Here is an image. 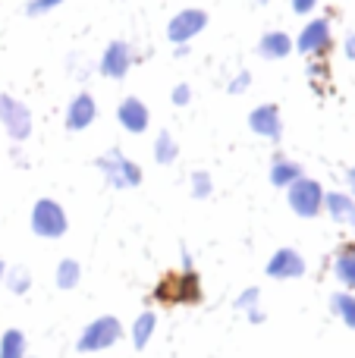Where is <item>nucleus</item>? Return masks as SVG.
Instances as JSON below:
<instances>
[{
	"label": "nucleus",
	"instance_id": "nucleus-1",
	"mask_svg": "<svg viewBox=\"0 0 355 358\" xmlns=\"http://www.w3.org/2000/svg\"><path fill=\"white\" fill-rule=\"evenodd\" d=\"M94 167L101 170V176H104V182L110 185V189H138L142 185V167H138L132 157H126L119 148H110L104 151V155L94 157Z\"/></svg>",
	"mask_w": 355,
	"mask_h": 358
},
{
	"label": "nucleus",
	"instance_id": "nucleus-30",
	"mask_svg": "<svg viewBox=\"0 0 355 358\" xmlns=\"http://www.w3.org/2000/svg\"><path fill=\"white\" fill-rule=\"evenodd\" d=\"M321 0H289V6H293L296 16H308V13H314V6H318Z\"/></svg>",
	"mask_w": 355,
	"mask_h": 358
},
{
	"label": "nucleus",
	"instance_id": "nucleus-19",
	"mask_svg": "<svg viewBox=\"0 0 355 358\" xmlns=\"http://www.w3.org/2000/svg\"><path fill=\"white\" fill-rule=\"evenodd\" d=\"M154 330H157V315H154V311H142V315L132 321V330H129L132 346L145 349L151 343V336H154Z\"/></svg>",
	"mask_w": 355,
	"mask_h": 358
},
{
	"label": "nucleus",
	"instance_id": "nucleus-25",
	"mask_svg": "<svg viewBox=\"0 0 355 358\" xmlns=\"http://www.w3.org/2000/svg\"><path fill=\"white\" fill-rule=\"evenodd\" d=\"M258 302H261V289L258 286H249V289H242L236 296V311H252V308H258Z\"/></svg>",
	"mask_w": 355,
	"mask_h": 358
},
{
	"label": "nucleus",
	"instance_id": "nucleus-35",
	"mask_svg": "<svg viewBox=\"0 0 355 358\" xmlns=\"http://www.w3.org/2000/svg\"><path fill=\"white\" fill-rule=\"evenodd\" d=\"M3 273H6V264L0 261V286H3Z\"/></svg>",
	"mask_w": 355,
	"mask_h": 358
},
{
	"label": "nucleus",
	"instance_id": "nucleus-24",
	"mask_svg": "<svg viewBox=\"0 0 355 358\" xmlns=\"http://www.w3.org/2000/svg\"><path fill=\"white\" fill-rule=\"evenodd\" d=\"M189 189H192V198H198V201L211 198V192H214L211 173H208V170H192V176H189Z\"/></svg>",
	"mask_w": 355,
	"mask_h": 358
},
{
	"label": "nucleus",
	"instance_id": "nucleus-13",
	"mask_svg": "<svg viewBox=\"0 0 355 358\" xmlns=\"http://www.w3.org/2000/svg\"><path fill=\"white\" fill-rule=\"evenodd\" d=\"M94 120H98V101H94V94L79 92L66 104V129L69 132H85Z\"/></svg>",
	"mask_w": 355,
	"mask_h": 358
},
{
	"label": "nucleus",
	"instance_id": "nucleus-18",
	"mask_svg": "<svg viewBox=\"0 0 355 358\" xmlns=\"http://www.w3.org/2000/svg\"><path fill=\"white\" fill-rule=\"evenodd\" d=\"M154 161L161 164V167H170V164L180 161V142L173 138V132L161 129L154 136Z\"/></svg>",
	"mask_w": 355,
	"mask_h": 358
},
{
	"label": "nucleus",
	"instance_id": "nucleus-17",
	"mask_svg": "<svg viewBox=\"0 0 355 358\" xmlns=\"http://www.w3.org/2000/svg\"><path fill=\"white\" fill-rule=\"evenodd\" d=\"M302 176H305V170H302V164L293 161V157L277 155L274 161H270V185H277V189H289V185Z\"/></svg>",
	"mask_w": 355,
	"mask_h": 358
},
{
	"label": "nucleus",
	"instance_id": "nucleus-21",
	"mask_svg": "<svg viewBox=\"0 0 355 358\" xmlns=\"http://www.w3.org/2000/svg\"><path fill=\"white\" fill-rule=\"evenodd\" d=\"M331 311L349 330H355V292H333L331 296Z\"/></svg>",
	"mask_w": 355,
	"mask_h": 358
},
{
	"label": "nucleus",
	"instance_id": "nucleus-23",
	"mask_svg": "<svg viewBox=\"0 0 355 358\" xmlns=\"http://www.w3.org/2000/svg\"><path fill=\"white\" fill-rule=\"evenodd\" d=\"M3 286L13 292V296H22V292H29V286H31V273H29V267H6V273H3Z\"/></svg>",
	"mask_w": 355,
	"mask_h": 358
},
{
	"label": "nucleus",
	"instance_id": "nucleus-4",
	"mask_svg": "<svg viewBox=\"0 0 355 358\" xmlns=\"http://www.w3.org/2000/svg\"><path fill=\"white\" fill-rule=\"evenodd\" d=\"M287 204L296 217L314 220L318 214H324V185L312 176L296 179V182L287 189Z\"/></svg>",
	"mask_w": 355,
	"mask_h": 358
},
{
	"label": "nucleus",
	"instance_id": "nucleus-14",
	"mask_svg": "<svg viewBox=\"0 0 355 358\" xmlns=\"http://www.w3.org/2000/svg\"><path fill=\"white\" fill-rule=\"evenodd\" d=\"M255 50H258L261 60H287V57L296 50V44H293V35H289V31L270 29V31H264V35L258 38Z\"/></svg>",
	"mask_w": 355,
	"mask_h": 358
},
{
	"label": "nucleus",
	"instance_id": "nucleus-22",
	"mask_svg": "<svg viewBox=\"0 0 355 358\" xmlns=\"http://www.w3.org/2000/svg\"><path fill=\"white\" fill-rule=\"evenodd\" d=\"M54 280H57V286H60V289H75V286L82 283V264L75 258H63L60 264H57Z\"/></svg>",
	"mask_w": 355,
	"mask_h": 358
},
{
	"label": "nucleus",
	"instance_id": "nucleus-2",
	"mask_svg": "<svg viewBox=\"0 0 355 358\" xmlns=\"http://www.w3.org/2000/svg\"><path fill=\"white\" fill-rule=\"evenodd\" d=\"M154 299L161 305H198L201 302V280L195 271L167 273L154 286Z\"/></svg>",
	"mask_w": 355,
	"mask_h": 358
},
{
	"label": "nucleus",
	"instance_id": "nucleus-7",
	"mask_svg": "<svg viewBox=\"0 0 355 358\" xmlns=\"http://www.w3.org/2000/svg\"><path fill=\"white\" fill-rule=\"evenodd\" d=\"M0 123H3V132L16 145H22L25 138L31 136V129H35L29 104H22V101L13 98V94H0Z\"/></svg>",
	"mask_w": 355,
	"mask_h": 358
},
{
	"label": "nucleus",
	"instance_id": "nucleus-33",
	"mask_svg": "<svg viewBox=\"0 0 355 358\" xmlns=\"http://www.w3.org/2000/svg\"><path fill=\"white\" fill-rule=\"evenodd\" d=\"M346 57H349V60H355V31L349 38H346Z\"/></svg>",
	"mask_w": 355,
	"mask_h": 358
},
{
	"label": "nucleus",
	"instance_id": "nucleus-5",
	"mask_svg": "<svg viewBox=\"0 0 355 358\" xmlns=\"http://www.w3.org/2000/svg\"><path fill=\"white\" fill-rule=\"evenodd\" d=\"M119 340H123V324L113 315H101L92 324H85V330L75 340V352H104Z\"/></svg>",
	"mask_w": 355,
	"mask_h": 358
},
{
	"label": "nucleus",
	"instance_id": "nucleus-12",
	"mask_svg": "<svg viewBox=\"0 0 355 358\" xmlns=\"http://www.w3.org/2000/svg\"><path fill=\"white\" fill-rule=\"evenodd\" d=\"M249 129L255 136L268 138V142H280L283 138V117L277 104H258L255 110L249 113Z\"/></svg>",
	"mask_w": 355,
	"mask_h": 358
},
{
	"label": "nucleus",
	"instance_id": "nucleus-10",
	"mask_svg": "<svg viewBox=\"0 0 355 358\" xmlns=\"http://www.w3.org/2000/svg\"><path fill=\"white\" fill-rule=\"evenodd\" d=\"M305 271H308V264L296 248H277L270 255L268 267H264V273L270 280H299V277H305Z\"/></svg>",
	"mask_w": 355,
	"mask_h": 358
},
{
	"label": "nucleus",
	"instance_id": "nucleus-32",
	"mask_svg": "<svg viewBox=\"0 0 355 358\" xmlns=\"http://www.w3.org/2000/svg\"><path fill=\"white\" fill-rule=\"evenodd\" d=\"M346 189H349V195L355 198V167L346 170Z\"/></svg>",
	"mask_w": 355,
	"mask_h": 358
},
{
	"label": "nucleus",
	"instance_id": "nucleus-15",
	"mask_svg": "<svg viewBox=\"0 0 355 358\" xmlns=\"http://www.w3.org/2000/svg\"><path fill=\"white\" fill-rule=\"evenodd\" d=\"M324 210L333 223L355 229V198L349 192H324Z\"/></svg>",
	"mask_w": 355,
	"mask_h": 358
},
{
	"label": "nucleus",
	"instance_id": "nucleus-29",
	"mask_svg": "<svg viewBox=\"0 0 355 358\" xmlns=\"http://www.w3.org/2000/svg\"><path fill=\"white\" fill-rule=\"evenodd\" d=\"M170 101H173L176 107H186V104H192V88H189L186 82H180V85H173V92H170Z\"/></svg>",
	"mask_w": 355,
	"mask_h": 358
},
{
	"label": "nucleus",
	"instance_id": "nucleus-11",
	"mask_svg": "<svg viewBox=\"0 0 355 358\" xmlns=\"http://www.w3.org/2000/svg\"><path fill=\"white\" fill-rule=\"evenodd\" d=\"M117 123L123 126L129 136H142V132H148V126H151L148 104H145L142 98H136V94L123 98L119 101V107H117Z\"/></svg>",
	"mask_w": 355,
	"mask_h": 358
},
{
	"label": "nucleus",
	"instance_id": "nucleus-6",
	"mask_svg": "<svg viewBox=\"0 0 355 358\" xmlns=\"http://www.w3.org/2000/svg\"><path fill=\"white\" fill-rule=\"evenodd\" d=\"M296 50H299L302 57H327L333 48V25L327 16H314L308 19L305 25H302V31L293 38Z\"/></svg>",
	"mask_w": 355,
	"mask_h": 358
},
{
	"label": "nucleus",
	"instance_id": "nucleus-9",
	"mask_svg": "<svg viewBox=\"0 0 355 358\" xmlns=\"http://www.w3.org/2000/svg\"><path fill=\"white\" fill-rule=\"evenodd\" d=\"M132 63H136V54H132V48L126 41H110L104 48V54H101V63H98V69H101V76L104 79H123L126 73L132 69Z\"/></svg>",
	"mask_w": 355,
	"mask_h": 358
},
{
	"label": "nucleus",
	"instance_id": "nucleus-28",
	"mask_svg": "<svg viewBox=\"0 0 355 358\" xmlns=\"http://www.w3.org/2000/svg\"><path fill=\"white\" fill-rule=\"evenodd\" d=\"M249 85H252V73L239 69V73L226 82V92H230V94H245V92H249Z\"/></svg>",
	"mask_w": 355,
	"mask_h": 358
},
{
	"label": "nucleus",
	"instance_id": "nucleus-34",
	"mask_svg": "<svg viewBox=\"0 0 355 358\" xmlns=\"http://www.w3.org/2000/svg\"><path fill=\"white\" fill-rule=\"evenodd\" d=\"M189 54V44H176L173 48V57H186Z\"/></svg>",
	"mask_w": 355,
	"mask_h": 358
},
{
	"label": "nucleus",
	"instance_id": "nucleus-20",
	"mask_svg": "<svg viewBox=\"0 0 355 358\" xmlns=\"http://www.w3.org/2000/svg\"><path fill=\"white\" fill-rule=\"evenodd\" d=\"M29 352V343H25V334L19 327H10L3 330L0 336V358H25Z\"/></svg>",
	"mask_w": 355,
	"mask_h": 358
},
{
	"label": "nucleus",
	"instance_id": "nucleus-31",
	"mask_svg": "<svg viewBox=\"0 0 355 358\" xmlns=\"http://www.w3.org/2000/svg\"><path fill=\"white\" fill-rule=\"evenodd\" d=\"M245 317H249L252 324H264V311H261V308H252V311H245Z\"/></svg>",
	"mask_w": 355,
	"mask_h": 358
},
{
	"label": "nucleus",
	"instance_id": "nucleus-27",
	"mask_svg": "<svg viewBox=\"0 0 355 358\" xmlns=\"http://www.w3.org/2000/svg\"><path fill=\"white\" fill-rule=\"evenodd\" d=\"M60 3L63 0H29V3H25V13H29V16H48V13H54Z\"/></svg>",
	"mask_w": 355,
	"mask_h": 358
},
{
	"label": "nucleus",
	"instance_id": "nucleus-8",
	"mask_svg": "<svg viewBox=\"0 0 355 358\" xmlns=\"http://www.w3.org/2000/svg\"><path fill=\"white\" fill-rule=\"evenodd\" d=\"M205 29H208V13L198 10V6H186V10H180L167 22V41L173 44V48L176 44H189L192 38H198Z\"/></svg>",
	"mask_w": 355,
	"mask_h": 358
},
{
	"label": "nucleus",
	"instance_id": "nucleus-26",
	"mask_svg": "<svg viewBox=\"0 0 355 358\" xmlns=\"http://www.w3.org/2000/svg\"><path fill=\"white\" fill-rule=\"evenodd\" d=\"M308 79H312L314 85H321L324 79H331V66L324 63V57H314V60H308Z\"/></svg>",
	"mask_w": 355,
	"mask_h": 358
},
{
	"label": "nucleus",
	"instance_id": "nucleus-3",
	"mask_svg": "<svg viewBox=\"0 0 355 358\" xmlns=\"http://www.w3.org/2000/svg\"><path fill=\"white\" fill-rule=\"evenodd\" d=\"M29 227L38 239H63L69 229V217L60 201H54V198H38V201L31 204Z\"/></svg>",
	"mask_w": 355,
	"mask_h": 358
},
{
	"label": "nucleus",
	"instance_id": "nucleus-16",
	"mask_svg": "<svg viewBox=\"0 0 355 358\" xmlns=\"http://www.w3.org/2000/svg\"><path fill=\"white\" fill-rule=\"evenodd\" d=\"M333 277L346 286V292H355V242H343L333 255Z\"/></svg>",
	"mask_w": 355,
	"mask_h": 358
}]
</instances>
